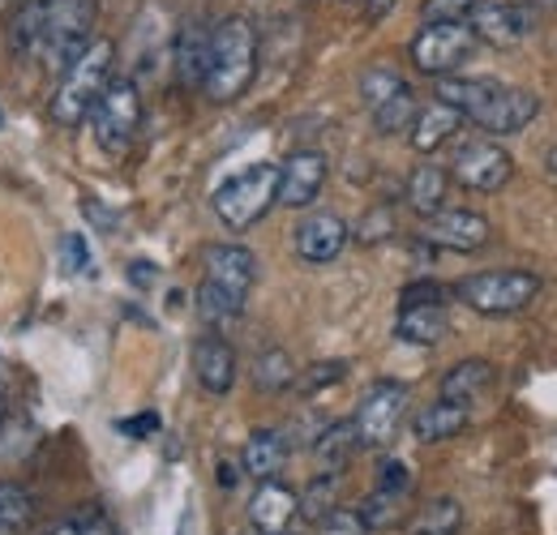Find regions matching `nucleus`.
<instances>
[{
  "label": "nucleus",
  "mask_w": 557,
  "mask_h": 535,
  "mask_svg": "<svg viewBox=\"0 0 557 535\" xmlns=\"http://www.w3.org/2000/svg\"><path fill=\"white\" fill-rule=\"evenodd\" d=\"M202 283H198V318L210 331L240 322L245 300L258 278V258L245 245H207L202 253Z\"/></svg>",
  "instance_id": "nucleus-1"
},
{
  "label": "nucleus",
  "mask_w": 557,
  "mask_h": 535,
  "mask_svg": "<svg viewBox=\"0 0 557 535\" xmlns=\"http://www.w3.org/2000/svg\"><path fill=\"white\" fill-rule=\"evenodd\" d=\"M258 77V30L249 17H223L210 26V61L202 95L210 103H236Z\"/></svg>",
  "instance_id": "nucleus-2"
},
{
  "label": "nucleus",
  "mask_w": 557,
  "mask_h": 535,
  "mask_svg": "<svg viewBox=\"0 0 557 535\" xmlns=\"http://www.w3.org/2000/svg\"><path fill=\"white\" fill-rule=\"evenodd\" d=\"M112 65H116V43L112 39H95L77 61H73L57 90H52V103H48V116L61 125V129H77L90 121L99 95L108 90L112 82Z\"/></svg>",
  "instance_id": "nucleus-3"
},
{
  "label": "nucleus",
  "mask_w": 557,
  "mask_h": 535,
  "mask_svg": "<svg viewBox=\"0 0 557 535\" xmlns=\"http://www.w3.org/2000/svg\"><path fill=\"white\" fill-rule=\"evenodd\" d=\"M278 206V163H253L214 189V214L232 232H249Z\"/></svg>",
  "instance_id": "nucleus-4"
},
{
  "label": "nucleus",
  "mask_w": 557,
  "mask_h": 535,
  "mask_svg": "<svg viewBox=\"0 0 557 535\" xmlns=\"http://www.w3.org/2000/svg\"><path fill=\"white\" fill-rule=\"evenodd\" d=\"M95 13H99L95 0H52L48 17H44V30H39L35 61L65 73L95 43Z\"/></svg>",
  "instance_id": "nucleus-5"
},
{
  "label": "nucleus",
  "mask_w": 557,
  "mask_h": 535,
  "mask_svg": "<svg viewBox=\"0 0 557 535\" xmlns=\"http://www.w3.org/2000/svg\"><path fill=\"white\" fill-rule=\"evenodd\" d=\"M455 296L485 318H510L523 313L541 296V278L532 270H481L455 283Z\"/></svg>",
  "instance_id": "nucleus-6"
},
{
  "label": "nucleus",
  "mask_w": 557,
  "mask_h": 535,
  "mask_svg": "<svg viewBox=\"0 0 557 535\" xmlns=\"http://www.w3.org/2000/svg\"><path fill=\"white\" fill-rule=\"evenodd\" d=\"M138 129H141L138 82H134V77H112L108 90L99 95L95 112H90V134H95V141H99L103 154L121 159V154L134 146Z\"/></svg>",
  "instance_id": "nucleus-7"
},
{
  "label": "nucleus",
  "mask_w": 557,
  "mask_h": 535,
  "mask_svg": "<svg viewBox=\"0 0 557 535\" xmlns=\"http://www.w3.org/2000/svg\"><path fill=\"white\" fill-rule=\"evenodd\" d=\"M404 411H408V386L404 382H373L364 395H360V407L351 415V428H356V446L360 450H382L391 446V437L399 433L404 424Z\"/></svg>",
  "instance_id": "nucleus-8"
},
{
  "label": "nucleus",
  "mask_w": 557,
  "mask_h": 535,
  "mask_svg": "<svg viewBox=\"0 0 557 535\" xmlns=\"http://www.w3.org/2000/svg\"><path fill=\"white\" fill-rule=\"evenodd\" d=\"M476 57V35L468 22H424L412 39V65L429 77H455Z\"/></svg>",
  "instance_id": "nucleus-9"
},
{
  "label": "nucleus",
  "mask_w": 557,
  "mask_h": 535,
  "mask_svg": "<svg viewBox=\"0 0 557 535\" xmlns=\"http://www.w3.org/2000/svg\"><path fill=\"white\" fill-rule=\"evenodd\" d=\"M450 176L472 194H497L515 176V159L493 137H468L450 159Z\"/></svg>",
  "instance_id": "nucleus-10"
},
{
  "label": "nucleus",
  "mask_w": 557,
  "mask_h": 535,
  "mask_svg": "<svg viewBox=\"0 0 557 535\" xmlns=\"http://www.w3.org/2000/svg\"><path fill=\"white\" fill-rule=\"evenodd\" d=\"M536 116H541V99H536L532 90H519V86L497 82V86L488 90V99L468 116V121L485 137H515V134H523Z\"/></svg>",
  "instance_id": "nucleus-11"
},
{
  "label": "nucleus",
  "mask_w": 557,
  "mask_h": 535,
  "mask_svg": "<svg viewBox=\"0 0 557 535\" xmlns=\"http://www.w3.org/2000/svg\"><path fill=\"white\" fill-rule=\"evenodd\" d=\"M420 240L446 253H476L488 245V219L476 210H450L442 206L437 214H429L420 223Z\"/></svg>",
  "instance_id": "nucleus-12"
},
{
  "label": "nucleus",
  "mask_w": 557,
  "mask_h": 535,
  "mask_svg": "<svg viewBox=\"0 0 557 535\" xmlns=\"http://www.w3.org/2000/svg\"><path fill=\"white\" fill-rule=\"evenodd\" d=\"M348 240H351V227L339 214H331V210H313V214H305V219L292 227V249H296V258H300L305 266H326V262H335V258L348 249Z\"/></svg>",
  "instance_id": "nucleus-13"
},
{
  "label": "nucleus",
  "mask_w": 557,
  "mask_h": 535,
  "mask_svg": "<svg viewBox=\"0 0 557 535\" xmlns=\"http://www.w3.org/2000/svg\"><path fill=\"white\" fill-rule=\"evenodd\" d=\"M326 176H331V163L322 150H292L278 163V206H292V210L313 206L326 189Z\"/></svg>",
  "instance_id": "nucleus-14"
},
{
  "label": "nucleus",
  "mask_w": 557,
  "mask_h": 535,
  "mask_svg": "<svg viewBox=\"0 0 557 535\" xmlns=\"http://www.w3.org/2000/svg\"><path fill=\"white\" fill-rule=\"evenodd\" d=\"M468 30L476 35V43H493V48H515L528 39L532 17L510 4V0H476V9L468 13Z\"/></svg>",
  "instance_id": "nucleus-15"
},
{
  "label": "nucleus",
  "mask_w": 557,
  "mask_h": 535,
  "mask_svg": "<svg viewBox=\"0 0 557 535\" xmlns=\"http://www.w3.org/2000/svg\"><path fill=\"white\" fill-rule=\"evenodd\" d=\"M300 519V497L278 484V480H262L258 493L249 497V523L258 535H287Z\"/></svg>",
  "instance_id": "nucleus-16"
},
{
  "label": "nucleus",
  "mask_w": 557,
  "mask_h": 535,
  "mask_svg": "<svg viewBox=\"0 0 557 535\" xmlns=\"http://www.w3.org/2000/svg\"><path fill=\"white\" fill-rule=\"evenodd\" d=\"M194 377H198V386L214 395V399H223L232 386H236V351H232V343L223 335H202L194 343Z\"/></svg>",
  "instance_id": "nucleus-17"
},
{
  "label": "nucleus",
  "mask_w": 557,
  "mask_h": 535,
  "mask_svg": "<svg viewBox=\"0 0 557 535\" xmlns=\"http://www.w3.org/2000/svg\"><path fill=\"white\" fill-rule=\"evenodd\" d=\"M172 61H176L181 86L202 90V77H207V61H210V26H202V22H185L181 35H176Z\"/></svg>",
  "instance_id": "nucleus-18"
},
{
  "label": "nucleus",
  "mask_w": 557,
  "mask_h": 535,
  "mask_svg": "<svg viewBox=\"0 0 557 535\" xmlns=\"http://www.w3.org/2000/svg\"><path fill=\"white\" fill-rule=\"evenodd\" d=\"M493 364L488 360H459L446 377H442V402H455V407H468L472 411V402H481L493 390Z\"/></svg>",
  "instance_id": "nucleus-19"
},
{
  "label": "nucleus",
  "mask_w": 557,
  "mask_h": 535,
  "mask_svg": "<svg viewBox=\"0 0 557 535\" xmlns=\"http://www.w3.org/2000/svg\"><path fill=\"white\" fill-rule=\"evenodd\" d=\"M287 463V437L278 428H258L249 433L245 450H240V471L253 475L258 484L262 480H278V471Z\"/></svg>",
  "instance_id": "nucleus-20"
},
{
  "label": "nucleus",
  "mask_w": 557,
  "mask_h": 535,
  "mask_svg": "<svg viewBox=\"0 0 557 535\" xmlns=\"http://www.w3.org/2000/svg\"><path fill=\"white\" fill-rule=\"evenodd\" d=\"M459 125H463V116L455 108H446V103L433 99L429 108L417 112V121L408 129V141H412V150H420V154H433V150H442L450 137L459 134Z\"/></svg>",
  "instance_id": "nucleus-21"
},
{
  "label": "nucleus",
  "mask_w": 557,
  "mask_h": 535,
  "mask_svg": "<svg viewBox=\"0 0 557 535\" xmlns=\"http://www.w3.org/2000/svg\"><path fill=\"white\" fill-rule=\"evenodd\" d=\"M468 420H472V411L468 407H455V402H429V407H420L417 415H412V437L424 441V446H437V441H450V437H459L463 428H468Z\"/></svg>",
  "instance_id": "nucleus-22"
},
{
  "label": "nucleus",
  "mask_w": 557,
  "mask_h": 535,
  "mask_svg": "<svg viewBox=\"0 0 557 535\" xmlns=\"http://www.w3.org/2000/svg\"><path fill=\"white\" fill-rule=\"evenodd\" d=\"M446 331H450L446 304H404L399 309V322H395V335L404 338V343H417V347L442 343Z\"/></svg>",
  "instance_id": "nucleus-23"
},
{
  "label": "nucleus",
  "mask_w": 557,
  "mask_h": 535,
  "mask_svg": "<svg viewBox=\"0 0 557 535\" xmlns=\"http://www.w3.org/2000/svg\"><path fill=\"white\" fill-rule=\"evenodd\" d=\"M408 501H412V493H399V488H373L364 501H360V523L373 532H391V527H399L404 519H408Z\"/></svg>",
  "instance_id": "nucleus-24"
},
{
  "label": "nucleus",
  "mask_w": 557,
  "mask_h": 535,
  "mask_svg": "<svg viewBox=\"0 0 557 535\" xmlns=\"http://www.w3.org/2000/svg\"><path fill=\"white\" fill-rule=\"evenodd\" d=\"M356 450H360V446H356V428H351V420L326 424V428L313 437V459H318V471H331V475H339V471L348 468Z\"/></svg>",
  "instance_id": "nucleus-25"
},
{
  "label": "nucleus",
  "mask_w": 557,
  "mask_h": 535,
  "mask_svg": "<svg viewBox=\"0 0 557 535\" xmlns=\"http://www.w3.org/2000/svg\"><path fill=\"white\" fill-rule=\"evenodd\" d=\"M463 532V506L455 497H433L408 519L404 535H459Z\"/></svg>",
  "instance_id": "nucleus-26"
},
{
  "label": "nucleus",
  "mask_w": 557,
  "mask_h": 535,
  "mask_svg": "<svg viewBox=\"0 0 557 535\" xmlns=\"http://www.w3.org/2000/svg\"><path fill=\"white\" fill-rule=\"evenodd\" d=\"M446 185H450V172L437 167V163H420L417 172L408 176V206L417 210L420 219L437 214L446 206Z\"/></svg>",
  "instance_id": "nucleus-27"
},
{
  "label": "nucleus",
  "mask_w": 557,
  "mask_h": 535,
  "mask_svg": "<svg viewBox=\"0 0 557 535\" xmlns=\"http://www.w3.org/2000/svg\"><path fill=\"white\" fill-rule=\"evenodd\" d=\"M48 4H52V0H17L13 26H9V48H13L17 57H35L39 30H44V17H48Z\"/></svg>",
  "instance_id": "nucleus-28"
},
{
  "label": "nucleus",
  "mask_w": 557,
  "mask_h": 535,
  "mask_svg": "<svg viewBox=\"0 0 557 535\" xmlns=\"http://www.w3.org/2000/svg\"><path fill=\"white\" fill-rule=\"evenodd\" d=\"M292 382H296V364H292V356L283 347L258 351V360H253V386L262 395H283Z\"/></svg>",
  "instance_id": "nucleus-29"
},
{
  "label": "nucleus",
  "mask_w": 557,
  "mask_h": 535,
  "mask_svg": "<svg viewBox=\"0 0 557 535\" xmlns=\"http://www.w3.org/2000/svg\"><path fill=\"white\" fill-rule=\"evenodd\" d=\"M296 497H300V519H305V523H322V519L339 506V475L318 471V475L309 480V488L296 493Z\"/></svg>",
  "instance_id": "nucleus-30"
},
{
  "label": "nucleus",
  "mask_w": 557,
  "mask_h": 535,
  "mask_svg": "<svg viewBox=\"0 0 557 535\" xmlns=\"http://www.w3.org/2000/svg\"><path fill=\"white\" fill-rule=\"evenodd\" d=\"M35 519V497L22 484H0V535H26Z\"/></svg>",
  "instance_id": "nucleus-31"
},
{
  "label": "nucleus",
  "mask_w": 557,
  "mask_h": 535,
  "mask_svg": "<svg viewBox=\"0 0 557 535\" xmlns=\"http://www.w3.org/2000/svg\"><path fill=\"white\" fill-rule=\"evenodd\" d=\"M360 103L373 112V108H382L386 99H395L399 90H408V82H404V73L391 65H369L364 73H360Z\"/></svg>",
  "instance_id": "nucleus-32"
},
{
  "label": "nucleus",
  "mask_w": 557,
  "mask_h": 535,
  "mask_svg": "<svg viewBox=\"0 0 557 535\" xmlns=\"http://www.w3.org/2000/svg\"><path fill=\"white\" fill-rule=\"evenodd\" d=\"M417 90L408 86V90H399L395 99H386L382 108H373L369 116H373V129L377 134H404V129H412V121H417Z\"/></svg>",
  "instance_id": "nucleus-33"
},
{
  "label": "nucleus",
  "mask_w": 557,
  "mask_h": 535,
  "mask_svg": "<svg viewBox=\"0 0 557 535\" xmlns=\"http://www.w3.org/2000/svg\"><path fill=\"white\" fill-rule=\"evenodd\" d=\"M39 535H116V523H112L108 510L82 506V510H73V514H61L52 527H44Z\"/></svg>",
  "instance_id": "nucleus-34"
},
{
  "label": "nucleus",
  "mask_w": 557,
  "mask_h": 535,
  "mask_svg": "<svg viewBox=\"0 0 557 535\" xmlns=\"http://www.w3.org/2000/svg\"><path fill=\"white\" fill-rule=\"evenodd\" d=\"M348 377V360H326V364H313L305 377H300V390L305 395H318L322 386H335Z\"/></svg>",
  "instance_id": "nucleus-35"
},
{
  "label": "nucleus",
  "mask_w": 557,
  "mask_h": 535,
  "mask_svg": "<svg viewBox=\"0 0 557 535\" xmlns=\"http://www.w3.org/2000/svg\"><path fill=\"white\" fill-rule=\"evenodd\" d=\"M472 9H476V0H424L420 4L424 22H468Z\"/></svg>",
  "instance_id": "nucleus-36"
},
{
  "label": "nucleus",
  "mask_w": 557,
  "mask_h": 535,
  "mask_svg": "<svg viewBox=\"0 0 557 535\" xmlns=\"http://www.w3.org/2000/svg\"><path fill=\"white\" fill-rule=\"evenodd\" d=\"M318 535H369V527L360 523V514L348 510V506H335L322 523H318Z\"/></svg>",
  "instance_id": "nucleus-37"
},
{
  "label": "nucleus",
  "mask_w": 557,
  "mask_h": 535,
  "mask_svg": "<svg viewBox=\"0 0 557 535\" xmlns=\"http://www.w3.org/2000/svg\"><path fill=\"white\" fill-rule=\"evenodd\" d=\"M391 227H395V223H391V210H386V206H377V210H369V214L360 219L356 240H360V245H377V240H386V236H391Z\"/></svg>",
  "instance_id": "nucleus-38"
},
{
  "label": "nucleus",
  "mask_w": 557,
  "mask_h": 535,
  "mask_svg": "<svg viewBox=\"0 0 557 535\" xmlns=\"http://www.w3.org/2000/svg\"><path fill=\"white\" fill-rule=\"evenodd\" d=\"M404 304H446V287H442V283H433V278L408 283V287H404L399 309H404Z\"/></svg>",
  "instance_id": "nucleus-39"
},
{
  "label": "nucleus",
  "mask_w": 557,
  "mask_h": 535,
  "mask_svg": "<svg viewBox=\"0 0 557 535\" xmlns=\"http://www.w3.org/2000/svg\"><path fill=\"white\" fill-rule=\"evenodd\" d=\"M377 484H382V488L412 493V484H417V480H412V468H408L404 459H386V463H382V471H377Z\"/></svg>",
  "instance_id": "nucleus-40"
},
{
  "label": "nucleus",
  "mask_w": 557,
  "mask_h": 535,
  "mask_svg": "<svg viewBox=\"0 0 557 535\" xmlns=\"http://www.w3.org/2000/svg\"><path fill=\"white\" fill-rule=\"evenodd\" d=\"M116 428H121L125 437H138V441H141V437L159 433V415H154V411H141V415H134V420H121Z\"/></svg>",
  "instance_id": "nucleus-41"
},
{
  "label": "nucleus",
  "mask_w": 557,
  "mask_h": 535,
  "mask_svg": "<svg viewBox=\"0 0 557 535\" xmlns=\"http://www.w3.org/2000/svg\"><path fill=\"white\" fill-rule=\"evenodd\" d=\"M65 262H70V270H77V274L90 266V249H86L82 236H65Z\"/></svg>",
  "instance_id": "nucleus-42"
},
{
  "label": "nucleus",
  "mask_w": 557,
  "mask_h": 535,
  "mask_svg": "<svg viewBox=\"0 0 557 535\" xmlns=\"http://www.w3.org/2000/svg\"><path fill=\"white\" fill-rule=\"evenodd\" d=\"M9 386H13V377H9V364L0 360V420H4V411H9Z\"/></svg>",
  "instance_id": "nucleus-43"
},
{
  "label": "nucleus",
  "mask_w": 557,
  "mask_h": 535,
  "mask_svg": "<svg viewBox=\"0 0 557 535\" xmlns=\"http://www.w3.org/2000/svg\"><path fill=\"white\" fill-rule=\"evenodd\" d=\"M395 4H399V0H364V13H369V17L377 22V17H386V13L395 9Z\"/></svg>",
  "instance_id": "nucleus-44"
},
{
  "label": "nucleus",
  "mask_w": 557,
  "mask_h": 535,
  "mask_svg": "<svg viewBox=\"0 0 557 535\" xmlns=\"http://www.w3.org/2000/svg\"><path fill=\"white\" fill-rule=\"evenodd\" d=\"M236 480H240V471H236L232 463H227V459H223V463H219V484H223V488H232Z\"/></svg>",
  "instance_id": "nucleus-45"
},
{
  "label": "nucleus",
  "mask_w": 557,
  "mask_h": 535,
  "mask_svg": "<svg viewBox=\"0 0 557 535\" xmlns=\"http://www.w3.org/2000/svg\"><path fill=\"white\" fill-rule=\"evenodd\" d=\"M129 278H134V283H150V262H134Z\"/></svg>",
  "instance_id": "nucleus-46"
},
{
  "label": "nucleus",
  "mask_w": 557,
  "mask_h": 535,
  "mask_svg": "<svg viewBox=\"0 0 557 535\" xmlns=\"http://www.w3.org/2000/svg\"><path fill=\"white\" fill-rule=\"evenodd\" d=\"M545 167H549V176H557V146L549 150V154H545Z\"/></svg>",
  "instance_id": "nucleus-47"
},
{
  "label": "nucleus",
  "mask_w": 557,
  "mask_h": 535,
  "mask_svg": "<svg viewBox=\"0 0 557 535\" xmlns=\"http://www.w3.org/2000/svg\"><path fill=\"white\" fill-rule=\"evenodd\" d=\"M13 4H17V0H0V13H4V9H13Z\"/></svg>",
  "instance_id": "nucleus-48"
},
{
  "label": "nucleus",
  "mask_w": 557,
  "mask_h": 535,
  "mask_svg": "<svg viewBox=\"0 0 557 535\" xmlns=\"http://www.w3.org/2000/svg\"><path fill=\"white\" fill-rule=\"evenodd\" d=\"M532 4H557V0H532Z\"/></svg>",
  "instance_id": "nucleus-49"
},
{
  "label": "nucleus",
  "mask_w": 557,
  "mask_h": 535,
  "mask_svg": "<svg viewBox=\"0 0 557 535\" xmlns=\"http://www.w3.org/2000/svg\"><path fill=\"white\" fill-rule=\"evenodd\" d=\"M240 535H258V532H240Z\"/></svg>",
  "instance_id": "nucleus-50"
},
{
  "label": "nucleus",
  "mask_w": 557,
  "mask_h": 535,
  "mask_svg": "<svg viewBox=\"0 0 557 535\" xmlns=\"http://www.w3.org/2000/svg\"><path fill=\"white\" fill-rule=\"evenodd\" d=\"M0 125H4V116H0Z\"/></svg>",
  "instance_id": "nucleus-51"
},
{
  "label": "nucleus",
  "mask_w": 557,
  "mask_h": 535,
  "mask_svg": "<svg viewBox=\"0 0 557 535\" xmlns=\"http://www.w3.org/2000/svg\"><path fill=\"white\" fill-rule=\"evenodd\" d=\"M287 535H296V532H287Z\"/></svg>",
  "instance_id": "nucleus-52"
}]
</instances>
